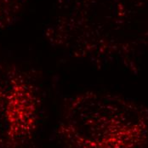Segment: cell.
Masks as SVG:
<instances>
[{
    "instance_id": "cell-3",
    "label": "cell",
    "mask_w": 148,
    "mask_h": 148,
    "mask_svg": "<svg viewBox=\"0 0 148 148\" xmlns=\"http://www.w3.org/2000/svg\"><path fill=\"white\" fill-rule=\"evenodd\" d=\"M40 92L33 77L18 66L0 61V142L16 147L36 130Z\"/></svg>"
},
{
    "instance_id": "cell-1",
    "label": "cell",
    "mask_w": 148,
    "mask_h": 148,
    "mask_svg": "<svg viewBox=\"0 0 148 148\" xmlns=\"http://www.w3.org/2000/svg\"><path fill=\"white\" fill-rule=\"evenodd\" d=\"M45 35L72 59L136 73L148 49V0H56Z\"/></svg>"
},
{
    "instance_id": "cell-2",
    "label": "cell",
    "mask_w": 148,
    "mask_h": 148,
    "mask_svg": "<svg viewBox=\"0 0 148 148\" xmlns=\"http://www.w3.org/2000/svg\"><path fill=\"white\" fill-rule=\"evenodd\" d=\"M56 132L65 148H147L148 108L111 92H79L66 101Z\"/></svg>"
}]
</instances>
